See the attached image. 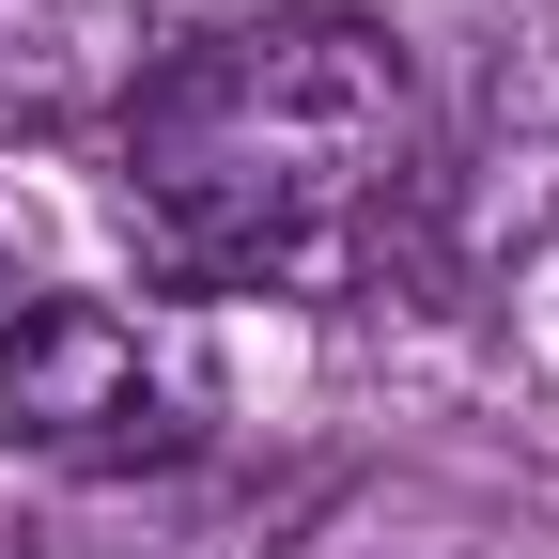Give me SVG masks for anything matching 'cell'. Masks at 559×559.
Segmentation results:
<instances>
[{"mask_svg":"<svg viewBox=\"0 0 559 559\" xmlns=\"http://www.w3.org/2000/svg\"><path fill=\"white\" fill-rule=\"evenodd\" d=\"M202 419H218V358H202V326L156 311V296H32L0 326V451H32L62 481H140L202 451Z\"/></svg>","mask_w":559,"mask_h":559,"instance_id":"obj_2","label":"cell"},{"mask_svg":"<svg viewBox=\"0 0 559 559\" xmlns=\"http://www.w3.org/2000/svg\"><path fill=\"white\" fill-rule=\"evenodd\" d=\"M419 171V79L373 16H249L124 109V218L171 280H342Z\"/></svg>","mask_w":559,"mask_h":559,"instance_id":"obj_1","label":"cell"}]
</instances>
